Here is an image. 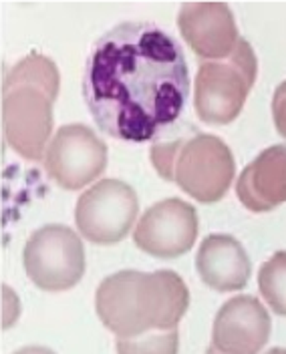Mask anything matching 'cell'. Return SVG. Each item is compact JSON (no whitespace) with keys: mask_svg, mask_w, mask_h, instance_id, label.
Instances as JSON below:
<instances>
[{"mask_svg":"<svg viewBox=\"0 0 286 354\" xmlns=\"http://www.w3.org/2000/svg\"><path fill=\"white\" fill-rule=\"evenodd\" d=\"M190 73L176 39L152 22H121L85 63L83 99L95 125L127 143L154 141L181 117Z\"/></svg>","mask_w":286,"mask_h":354,"instance_id":"cell-1","label":"cell"},{"mask_svg":"<svg viewBox=\"0 0 286 354\" xmlns=\"http://www.w3.org/2000/svg\"><path fill=\"white\" fill-rule=\"evenodd\" d=\"M188 304V286L172 270H121L101 280L95 292L97 316L117 338L174 330Z\"/></svg>","mask_w":286,"mask_h":354,"instance_id":"cell-2","label":"cell"},{"mask_svg":"<svg viewBox=\"0 0 286 354\" xmlns=\"http://www.w3.org/2000/svg\"><path fill=\"white\" fill-rule=\"evenodd\" d=\"M59 68L30 53L10 68L2 83V133L12 151L43 161L53 139V105L59 97Z\"/></svg>","mask_w":286,"mask_h":354,"instance_id":"cell-3","label":"cell"},{"mask_svg":"<svg viewBox=\"0 0 286 354\" xmlns=\"http://www.w3.org/2000/svg\"><path fill=\"white\" fill-rule=\"evenodd\" d=\"M150 159L157 176L176 181L181 192L202 203L220 201L236 177V161L224 139L194 127L188 135L154 143Z\"/></svg>","mask_w":286,"mask_h":354,"instance_id":"cell-4","label":"cell"},{"mask_svg":"<svg viewBox=\"0 0 286 354\" xmlns=\"http://www.w3.org/2000/svg\"><path fill=\"white\" fill-rule=\"evenodd\" d=\"M256 75L258 61L246 39H240L228 59L199 65L194 81V107L199 119L208 125L232 123L240 115Z\"/></svg>","mask_w":286,"mask_h":354,"instance_id":"cell-5","label":"cell"},{"mask_svg":"<svg viewBox=\"0 0 286 354\" xmlns=\"http://www.w3.org/2000/svg\"><path fill=\"white\" fill-rule=\"evenodd\" d=\"M28 280L44 292H66L85 274V248L79 234L63 223L35 230L22 250Z\"/></svg>","mask_w":286,"mask_h":354,"instance_id":"cell-6","label":"cell"},{"mask_svg":"<svg viewBox=\"0 0 286 354\" xmlns=\"http://www.w3.org/2000/svg\"><path fill=\"white\" fill-rule=\"evenodd\" d=\"M139 198L121 179H99L75 205L79 234L95 245H115L135 227Z\"/></svg>","mask_w":286,"mask_h":354,"instance_id":"cell-7","label":"cell"},{"mask_svg":"<svg viewBox=\"0 0 286 354\" xmlns=\"http://www.w3.org/2000/svg\"><path fill=\"white\" fill-rule=\"evenodd\" d=\"M107 145L83 123L59 127L44 151V171L66 192H79L107 169Z\"/></svg>","mask_w":286,"mask_h":354,"instance_id":"cell-8","label":"cell"},{"mask_svg":"<svg viewBox=\"0 0 286 354\" xmlns=\"http://www.w3.org/2000/svg\"><path fill=\"white\" fill-rule=\"evenodd\" d=\"M196 238L198 212L192 203L179 198L154 203L133 227L135 248L159 260H174L188 254Z\"/></svg>","mask_w":286,"mask_h":354,"instance_id":"cell-9","label":"cell"},{"mask_svg":"<svg viewBox=\"0 0 286 354\" xmlns=\"http://www.w3.org/2000/svg\"><path fill=\"white\" fill-rule=\"evenodd\" d=\"M177 28L188 46L206 61L228 59L240 43L234 15L224 2L181 4Z\"/></svg>","mask_w":286,"mask_h":354,"instance_id":"cell-10","label":"cell"},{"mask_svg":"<svg viewBox=\"0 0 286 354\" xmlns=\"http://www.w3.org/2000/svg\"><path fill=\"white\" fill-rule=\"evenodd\" d=\"M272 330L270 314L254 296L230 298L216 314L212 326V348L222 354H258Z\"/></svg>","mask_w":286,"mask_h":354,"instance_id":"cell-11","label":"cell"},{"mask_svg":"<svg viewBox=\"0 0 286 354\" xmlns=\"http://www.w3.org/2000/svg\"><path fill=\"white\" fill-rule=\"evenodd\" d=\"M196 270L206 286L226 294L246 288L252 274V262L234 236L210 234L199 243Z\"/></svg>","mask_w":286,"mask_h":354,"instance_id":"cell-12","label":"cell"},{"mask_svg":"<svg viewBox=\"0 0 286 354\" xmlns=\"http://www.w3.org/2000/svg\"><path fill=\"white\" fill-rule=\"evenodd\" d=\"M236 196L254 214L272 212L286 201V145H272L250 161L236 181Z\"/></svg>","mask_w":286,"mask_h":354,"instance_id":"cell-13","label":"cell"},{"mask_svg":"<svg viewBox=\"0 0 286 354\" xmlns=\"http://www.w3.org/2000/svg\"><path fill=\"white\" fill-rule=\"evenodd\" d=\"M258 290L268 308L278 316H286V250L272 254L260 266Z\"/></svg>","mask_w":286,"mask_h":354,"instance_id":"cell-14","label":"cell"},{"mask_svg":"<svg viewBox=\"0 0 286 354\" xmlns=\"http://www.w3.org/2000/svg\"><path fill=\"white\" fill-rule=\"evenodd\" d=\"M179 348V332L154 330L135 338H117V354H177Z\"/></svg>","mask_w":286,"mask_h":354,"instance_id":"cell-15","label":"cell"},{"mask_svg":"<svg viewBox=\"0 0 286 354\" xmlns=\"http://www.w3.org/2000/svg\"><path fill=\"white\" fill-rule=\"evenodd\" d=\"M272 121L276 133L286 139V81H283L272 95Z\"/></svg>","mask_w":286,"mask_h":354,"instance_id":"cell-16","label":"cell"},{"mask_svg":"<svg viewBox=\"0 0 286 354\" xmlns=\"http://www.w3.org/2000/svg\"><path fill=\"white\" fill-rule=\"evenodd\" d=\"M12 354H57L53 353L51 348H46V346H24V348H19L17 353Z\"/></svg>","mask_w":286,"mask_h":354,"instance_id":"cell-17","label":"cell"},{"mask_svg":"<svg viewBox=\"0 0 286 354\" xmlns=\"http://www.w3.org/2000/svg\"><path fill=\"white\" fill-rule=\"evenodd\" d=\"M266 354H286V348H270Z\"/></svg>","mask_w":286,"mask_h":354,"instance_id":"cell-18","label":"cell"},{"mask_svg":"<svg viewBox=\"0 0 286 354\" xmlns=\"http://www.w3.org/2000/svg\"><path fill=\"white\" fill-rule=\"evenodd\" d=\"M206 354H222V353H218L216 348H212V346H210V351H208V353H206Z\"/></svg>","mask_w":286,"mask_h":354,"instance_id":"cell-19","label":"cell"}]
</instances>
